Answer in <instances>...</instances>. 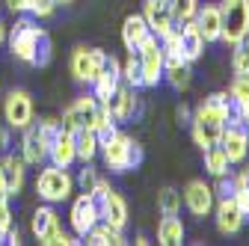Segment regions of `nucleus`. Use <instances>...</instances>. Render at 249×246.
Here are the masks:
<instances>
[{"label": "nucleus", "instance_id": "obj_1", "mask_svg": "<svg viewBox=\"0 0 249 246\" xmlns=\"http://www.w3.org/2000/svg\"><path fill=\"white\" fill-rule=\"evenodd\" d=\"M98 155H101L104 166H107L113 175H122V172L140 169V163H142V158H145V151H142V145H140L134 137L116 131L110 140H104V142L98 145Z\"/></svg>", "mask_w": 249, "mask_h": 246}, {"label": "nucleus", "instance_id": "obj_2", "mask_svg": "<svg viewBox=\"0 0 249 246\" xmlns=\"http://www.w3.org/2000/svg\"><path fill=\"white\" fill-rule=\"evenodd\" d=\"M45 33H48V30H45V27H39V18L18 15V18H15V24L9 27V33H6L9 53L18 59V63L33 66V63H36L39 42H42V36H45Z\"/></svg>", "mask_w": 249, "mask_h": 246}, {"label": "nucleus", "instance_id": "obj_3", "mask_svg": "<svg viewBox=\"0 0 249 246\" xmlns=\"http://www.w3.org/2000/svg\"><path fill=\"white\" fill-rule=\"evenodd\" d=\"M30 231H33V237L42 246H74V243H80L77 234H69L62 228L53 205H48V202L33 211V217H30Z\"/></svg>", "mask_w": 249, "mask_h": 246}, {"label": "nucleus", "instance_id": "obj_4", "mask_svg": "<svg viewBox=\"0 0 249 246\" xmlns=\"http://www.w3.org/2000/svg\"><path fill=\"white\" fill-rule=\"evenodd\" d=\"M36 193L42 202L48 205H59V202H69L71 193H74V178L69 169H62V166H42L39 175H36Z\"/></svg>", "mask_w": 249, "mask_h": 246}, {"label": "nucleus", "instance_id": "obj_5", "mask_svg": "<svg viewBox=\"0 0 249 246\" xmlns=\"http://www.w3.org/2000/svg\"><path fill=\"white\" fill-rule=\"evenodd\" d=\"M220 15H223L220 42L234 48L249 33V0H220Z\"/></svg>", "mask_w": 249, "mask_h": 246}, {"label": "nucleus", "instance_id": "obj_6", "mask_svg": "<svg viewBox=\"0 0 249 246\" xmlns=\"http://www.w3.org/2000/svg\"><path fill=\"white\" fill-rule=\"evenodd\" d=\"M92 199H95V205H98V217H101V223H107V226L124 231V226H128V205H124V199L110 187V181L101 178L98 187L92 190Z\"/></svg>", "mask_w": 249, "mask_h": 246}, {"label": "nucleus", "instance_id": "obj_7", "mask_svg": "<svg viewBox=\"0 0 249 246\" xmlns=\"http://www.w3.org/2000/svg\"><path fill=\"white\" fill-rule=\"evenodd\" d=\"M223 128H226V119L216 113V110H211L205 101H202V104L193 110V116H190V131H193V140H196V145H199L202 151L220 142Z\"/></svg>", "mask_w": 249, "mask_h": 246}, {"label": "nucleus", "instance_id": "obj_8", "mask_svg": "<svg viewBox=\"0 0 249 246\" xmlns=\"http://www.w3.org/2000/svg\"><path fill=\"white\" fill-rule=\"evenodd\" d=\"M137 56H140V69H142V86L145 89L160 86L163 83V48H160V39L151 33L140 45Z\"/></svg>", "mask_w": 249, "mask_h": 246}, {"label": "nucleus", "instance_id": "obj_9", "mask_svg": "<svg viewBox=\"0 0 249 246\" xmlns=\"http://www.w3.org/2000/svg\"><path fill=\"white\" fill-rule=\"evenodd\" d=\"M104 63H107V51H101V48H74L69 69H71V77L77 83L92 86V80L101 74Z\"/></svg>", "mask_w": 249, "mask_h": 246}, {"label": "nucleus", "instance_id": "obj_10", "mask_svg": "<svg viewBox=\"0 0 249 246\" xmlns=\"http://www.w3.org/2000/svg\"><path fill=\"white\" fill-rule=\"evenodd\" d=\"M216 145L226 151V158H229L231 166L243 163L246 155H249V125H246V122H226L223 137H220Z\"/></svg>", "mask_w": 249, "mask_h": 246}, {"label": "nucleus", "instance_id": "obj_11", "mask_svg": "<svg viewBox=\"0 0 249 246\" xmlns=\"http://www.w3.org/2000/svg\"><path fill=\"white\" fill-rule=\"evenodd\" d=\"M3 119L12 131H24L27 125H33V98L24 89H12L3 101Z\"/></svg>", "mask_w": 249, "mask_h": 246}, {"label": "nucleus", "instance_id": "obj_12", "mask_svg": "<svg viewBox=\"0 0 249 246\" xmlns=\"http://www.w3.org/2000/svg\"><path fill=\"white\" fill-rule=\"evenodd\" d=\"M213 187L211 184H205L202 178H193V181H187V187L181 190V205L193 213L196 220L208 217V213L213 211Z\"/></svg>", "mask_w": 249, "mask_h": 246}, {"label": "nucleus", "instance_id": "obj_13", "mask_svg": "<svg viewBox=\"0 0 249 246\" xmlns=\"http://www.w3.org/2000/svg\"><path fill=\"white\" fill-rule=\"evenodd\" d=\"M95 110H98V98L95 95H80L74 98L66 110H62V128L66 131H77V128H92L95 122Z\"/></svg>", "mask_w": 249, "mask_h": 246}, {"label": "nucleus", "instance_id": "obj_14", "mask_svg": "<svg viewBox=\"0 0 249 246\" xmlns=\"http://www.w3.org/2000/svg\"><path fill=\"white\" fill-rule=\"evenodd\" d=\"M101 217H98V205L92 199V193H80L74 202H71V211H69V226L77 237H83L92 226H95Z\"/></svg>", "mask_w": 249, "mask_h": 246}, {"label": "nucleus", "instance_id": "obj_15", "mask_svg": "<svg viewBox=\"0 0 249 246\" xmlns=\"http://www.w3.org/2000/svg\"><path fill=\"white\" fill-rule=\"evenodd\" d=\"M119 83H122V63H119V56L107 53V63H104L101 74L92 80V95H95L101 104H107L110 95L119 89Z\"/></svg>", "mask_w": 249, "mask_h": 246}, {"label": "nucleus", "instance_id": "obj_16", "mask_svg": "<svg viewBox=\"0 0 249 246\" xmlns=\"http://www.w3.org/2000/svg\"><path fill=\"white\" fill-rule=\"evenodd\" d=\"M137 92L140 89H134L128 83H119V89L110 95L107 107H110V113H113L116 122H131L140 113V95H137Z\"/></svg>", "mask_w": 249, "mask_h": 246}, {"label": "nucleus", "instance_id": "obj_17", "mask_svg": "<svg viewBox=\"0 0 249 246\" xmlns=\"http://www.w3.org/2000/svg\"><path fill=\"white\" fill-rule=\"evenodd\" d=\"M163 83L172 86L175 92L190 89V83H193V63H187L181 53L163 56Z\"/></svg>", "mask_w": 249, "mask_h": 246}, {"label": "nucleus", "instance_id": "obj_18", "mask_svg": "<svg viewBox=\"0 0 249 246\" xmlns=\"http://www.w3.org/2000/svg\"><path fill=\"white\" fill-rule=\"evenodd\" d=\"M142 18L148 24V30L154 36H163L169 33V30L175 27V18H172V6H169V0H145L142 3Z\"/></svg>", "mask_w": 249, "mask_h": 246}, {"label": "nucleus", "instance_id": "obj_19", "mask_svg": "<svg viewBox=\"0 0 249 246\" xmlns=\"http://www.w3.org/2000/svg\"><path fill=\"white\" fill-rule=\"evenodd\" d=\"M21 158L27 166H42L48 163V142L39 134V125H27L21 134Z\"/></svg>", "mask_w": 249, "mask_h": 246}, {"label": "nucleus", "instance_id": "obj_20", "mask_svg": "<svg viewBox=\"0 0 249 246\" xmlns=\"http://www.w3.org/2000/svg\"><path fill=\"white\" fill-rule=\"evenodd\" d=\"M0 169H3V181H6V196H18L24 190L27 184V163L21 155H12V151H6L3 160H0Z\"/></svg>", "mask_w": 249, "mask_h": 246}, {"label": "nucleus", "instance_id": "obj_21", "mask_svg": "<svg viewBox=\"0 0 249 246\" xmlns=\"http://www.w3.org/2000/svg\"><path fill=\"white\" fill-rule=\"evenodd\" d=\"M213 208H216V228H220V234H237L240 228H243V223H246V217L240 213V208L234 205V199L229 196V199H216L213 202Z\"/></svg>", "mask_w": 249, "mask_h": 246}, {"label": "nucleus", "instance_id": "obj_22", "mask_svg": "<svg viewBox=\"0 0 249 246\" xmlns=\"http://www.w3.org/2000/svg\"><path fill=\"white\" fill-rule=\"evenodd\" d=\"M148 36H151V30H148L142 12H134V15H128V18L122 21V45H124V51H128V53H137L140 45Z\"/></svg>", "mask_w": 249, "mask_h": 246}, {"label": "nucleus", "instance_id": "obj_23", "mask_svg": "<svg viewBox=\"0 0 249 246\" xmlns=\"http://www.w3.org/2000/svg\"><path fill=\"white\" fill-rule=\"evenodd\" d=\"M196 27H199V33L205 42H220V33H223V15H220V6L216 3H205L196 9L193 15Z\"/></svg>", "mask_w": 249, "mask_h": 246}, {"label": "nucleus", "instance_id": "obj_24", "mask_svg": "<svg viewBox=\"0 0 249 246\" xmlns=\"http://www.w3.org/2000/svg\"><path fill=\"white\" fill-rule=\"evenodd\" d=\"M48 160L53 163V166H62V169H71L74 163H77V151H74V137H71V131H66L62 128V134L51 142V148H48Z\"/></svg>", "mask_w": 249, "mask_h": 246}, {"label": "nucleus", "instance_id": "obj_25", "mask_svg": "<svg viewBox=\"0 0 249 246\" xmlns=\"http://www.w3.org/2000/svg\"><path fill=\"white\" fill-rule=\"evenodd\" d=\"M205 45H208V42L202 39L196 21H193V18L184 21V24H181V56L187 59V63H196V59L205 53Z\"/></svg>", "mask_w": 249, "mask_h": 246}, {"label": "nucleus", "instance_id": "obj_26", "mask_svg": "<svg viewBox=\"0 0 249 246\" xmlns=\"http://www.w3.org/2000/svg\"><path fill=\"white\" fill-rule=\"evenodd\" d=\"M184 223L178 213H163L158 223V243L160 246H181L184 243Z\"/></svg>", "mask_w": 249, "mask_h": 246}, {"label": "nucleus", "instance_id": "obj_27", "mask_svg": "<svg viewBox=\"0 0 249 246\" xmlns=\"http://www.w3.org/2000/svg\"><path fill=\"white\" fill-rule=\"evenodd\" d=\"M83 243H89V246H122V243H128L124 240V234L119 231V228H113V226H107V223H95L86 234H83Z\"/></svg>", "mask_w": 249, "mask_h": 246}, {"label": "nucleus", "instance_id": "obj_28", "mask_svg": "<svg viewBox=\"0 0 249 246\" xmlns=\"http://www.w3.org/2000/svg\"><path fill=\"white\" fill-rule=\"evenodd\" d=\"M71 137H74V151H77V160L80 163H92L98 158V137H95V131L92 128H77V131H71Z\"/></svg>", "mask_w": 249, "mask_h": 246}, {"label": "nucleus", "instance_id": "obj_29", "mask_svg": "<svg viewBox=\"0 0 249 246\" xmlns=\"http://www.w3.org/2000/svg\"><path fill=\"white\" fill-rule=\"evenodd\" d=\"M202 155H205V172H208L211 178H220V175H229V172H231V163H229L226 151H223L220 145L205 148Z\"/></svg>", "mask_w": 249, "mask_h": 246}, {"label": "nucleus", "instance_id": "obj_30", "mask_svg": "<svg viewBox=\"0 0 249 246\" xmlns=\"http://www.w3.org/2000/svg\"><path fill=\"white\" fill-rule=\"evenodd\" d=\"M119 122L113 119V113H110V107L107 104H101L98 101V110H95V122H92V131H95V137H98V142H104V140H110L119 128Z\"/></svg>", "mask_w": 249, "mask_h": 246}, {"label": "nucleus", "instance_id": "obj_31", "mask_svg": "<svg viewBox=\"0 0 249 246\" xmlns=\"http://www.w3.org/2000/svg\"><path fill=\"white\" fill-rule=\"evenodd\" d=\"M231 71H234V74H249V33L234 45V53H231Z\"/></svg>", "mask_w": 249, "mask_h": 246}, {"label": "nucleus", "instance_id": "obj_32", "mask_svg": "<svg viewBox=\"0 0 249 246\" xmlns=\"http://www.w3.org/2000/svg\"><path fill=\"white\" fill-rule=\"evenodd\" d=\"M122 83H128V86H134V89H145V86H142V69H140V56H137V53H131L128 63L122 66Z\"/></svg>", "mask_w": 249, "mask_h": 246}, {"label": "nucleus", "instance_id": "obj_33", "mask_svg": "<svg viewBox=\"0 0 249 246\" xmlns=\"http://www.w3.org/2000/svg\"><path fill=\"white\" fill-rule=\"evenodd\" d=\"M158 211H160V213H181V190L163 187V190L158 193Z\"/></svg>", "mask_w": 249, "mask_h": 246}, {"label": "nucleus", "instance_id": "obj_34", "mask_svg": "<svg viewBox=\"0 0 249 246\" xmlns=\"http://www.w3.org/2000/svg\"><path fill=\"white\" fill-rule=\"evenodd\" d=\"M169 6H172V18L175 24H184V21H190L199 9V0H169Z\"/></svg>", "mask_w": 249, "mask_h": 246}, {"label": "nucleus", "instance_id": "obj_35", "mask_svg": "<svg viewBox=\"0 0 249 246\" xmlns=\"http://www.w3.org/2000/svg\"><path fill=\"white\" fill-rule=\"evenodd\" d=\"M98 181H101V175L92 169V163H83V169H80V175L74 178V184L80 187V193H92L98 187Z\"/></svg>", "mask_w": 249, "mask_h": 246}, {"label": "nucleus", "instance_id": "obj_36", "mask_svg": "<svg viewBox=\"0 0 249 246\" xmlns=\"http://www.w3.org/2000/svg\"><path fill=\"white\" fill-rule=\"evenodd\" d=\"M56 6H59V0H30V15L45 21L56 12Z\"/></svg>", "mask_w": 249, "mask_h": 246}, {"label": "nucleus", "instance_id": "obj_37", "mask_svg": "<svg viewBox=\"0 0 249 246\" xmlns=\"http://www.w3.org/2000/svg\"><path fill=\"white\" fill-rule=\"evenodd\" d=\"M51 59H53V42H51V36L45 33L42 42H39V51H36V63H33V69H45Z\"/></svg>", "mask_w": 249, "mask_h": 246}, {"label": "nucleus", "instance_id": "obj_38", "mask_svg": "<svg viewBox=\"0 0 249 246\" xmlns=\"http://www.w3.org/2000/svg\"><path fill=\"white\" fill-rule=\"evenodd\" d=\"M39 134L45 137V142H48V148H51V142L62 134V122H59V119H42V122H39Z\"/></svg>", "mask_w": 249, "mask_h": 246}, {"label": "nucleus", "instance_id": "obj_39", "mask_svg": "<svg viewBox=\"0 0 249 246\" xmlns=\"http://www.w3.org/2000/svg\"><path fill=\"white\" fill-rule=\"evenodd\" d=\"M234 193V175L229 172V175H220L216 178V184H213V199H229Z\"/></svg>", "mask_w": 249, "mask_h": 246}, {"label": "nucleus", "instance_id": "obj_40", "mask_svg": "<svg viewBox=\"0 0 249 246\" xmlns=\"http://www.w3.org/2000/svg\"><path fill=\"white\" fill-rule=\"evenodd\" d=\"M231 199H234V205L240 208V213L249 220V187H246V184H237V181H234V193H231Z\"/></svg>", "mask_w": 249, "mask_h": 246}, {"label": "nucleus", "instance_id": "obj_41", "mask_svg": "<svg viewBox=\"0 0 249 246\" xmlns=\"http://www.w3.org/2000/svg\"><path fill=\"white\" fill-rule=\"evenodd\" d=\"M12 226V208H9V196H0V237L6 234V228Z\"/></svg>", "mask_w": 249, "mask_h": 246}, {"label": "nucleus", "instance_id": "obj_42", "mask_svg": "<svg viewBox=\"0 0 249 246\" xmlns=\"http://www.w3.org/2000/svg\"><path fill=\"white\" fill-rule=\"evenodd\" d=\"M12 15H30V0H3Z\"/></svg>", "mask_w": 249, "mask_h": 246}, {"label": "nucleus", "instance_id": "obj_43", "mask_svg": "<svg viewBox=\"0 0 249 246\" xmlns=\"http://www.w3.org/2000/svg\"><path fill=\"white\" fill-rule=\"evenodd\" d=\"M3 243H9V246H21V228H18L15 223L6 228V234H3Z\"/></svg>", "mask_w": 249, "mask_h": 246}, {"label": "nucleus", "instance_id": "obj_44", "mask_svg": "<svg viewBox=\"0 0 249 246\" xmlns=\"http://www.w3.org/2000/svg\"><path fill=\"white\" fill-rule=\"evenodd\" d=\"M9 145H12V128L0 125V151H9Z\"/></svg>", "mask_w": 249, "mask_h": 246}, {"label": "nucleus", "instance_id": "obj_45", "mask_svg": "<svg viewBox=\"0 0 249 246\" xmlns=\"http://www.w3.org/2000/svg\"><path fill=\"white\" fill-rule=\"evenodd\" d=\"M190 116H193V110H190V107H187V104H178V110H175L178 125H190Z\"/></svg>", "mask_w": 249, "mask_h": 246}, {"label": "nucleus", "instance_id": "obj_46", "mask_svg": "<svg viewBox=\"0 0 249 246\" xmlns=\"http://www.w3.org/2000/svg\"><path fill=\"white\" fill-rule=\"evenodd\" d=\"M0 196H6V181H3V169H0Z\"/></svg>", "mask_w": 249, "mask_h": 246}, {"label": "nucleus", "instance_id": "obj_47", "mask_svg": "<svg viewBox=\"0 0 249 246\" xmlns=\"http://www.w3.org/2000/svg\"><path fill=\"white\" fill-rule=\"evenodd\" d=\"M6 42V27H3V21H0V45Z\"/></svg>", "mask_w": 249, "mask_h": 246}, {"label": "nucleus", "instance_id": "obj_48", "mask_svg": "<svg viewBox=\"0 0 249 246\" xmlns=\"http://www.w3.org/2000/svg\"><path fill=\"white\" fill-rule=\"evenodd\" d=\"M243 122H246V125H249V104L243 107Z\"/></svg>", "mask_w": 249, "mask_h": 246}, {"label": "nucleus", "instance_id": "obj_49", "mask_svg": "<svg viewBox=\"0 0 249 246\" xmlns=\"http://www.w3.org/2000/svg\"><path fill=\"white\" fill-rule=\"evenodd\" d=\"M59 3H71V0H59Z\"/></svg>", "mask_w": 249, "mask_h": 246}]
</instances>
